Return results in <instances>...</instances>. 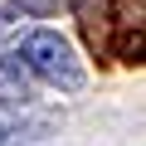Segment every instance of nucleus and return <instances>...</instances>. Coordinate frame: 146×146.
Returning a JSON list of instances; mask_svg holds the SVG:
<instances>
[{
  "instance_id": "1",
  "label": "nucleus",
  "mask_w": 146,
  "mask_h": 146,
  "mask_svg": "<svg viewBox=\"0 0 146 146\" xmlns=\"http://www.w3.org/2000/svg\"><path fill=\"white\" fill-rule=\"evenodd\" d=\"M20 58H25V68L34 73L39 83H49L58 93H83V83H88V73H83L78 54H73V44L63 34H54V29L25 34L20 39Z\"/></svg>"
},
{
  "instance_id": "2",
  "label": "nucleus",
  "mask_w": 146,
  "mask_h": 146,
  "mask_svg": "<svg viewBox=\"0 0 146 146\" xmlns=\"http://www.w3.org/2000/svg\"><path fill=\"white\" fill-rule=\"evenodd\" d=\"M34 102L29 88V68L20 54H0V112H25Z\"/></svg>"
},
{
  "instance_id": "4",
  "label": "nucleus",
  "mask_w": 146,
  "mask_h": 146,
  "mask_svg": "<svg viewBox=\"0 0 146 146\" xmlns=\"http://www.w3.org/2000/svg\"><path fill=\"white\" fill-rule=\"evenodd\" d=\"M0 34H5V10H0Z\"/></svg>"
},
{
  "instance_id": "3",
  "label": "nucleus",
  "mask_w": 146,
  "mask_h": 146,
  "mask_svg": "<svg viewBox=\"0 0 146 146\" xmlns=\"http://www.w3.org/2000/svg\"><path fill=\"white\" fill-rule=\"evenodd\" d=\"M25 15H58V10H73L78 0H15Z\"/></svg>"
}]
</instances>
